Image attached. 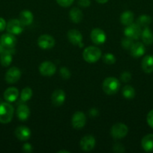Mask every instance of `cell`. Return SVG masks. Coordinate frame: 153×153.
I'll return each instance as SVG.
<instances>
[{"instance_id": "e0dca14e", "label": "cell", "mask_w": 153, "mask_h": 153, "mask_svg": "<svg viewBox=\"0 0 153 153\" xmlns=\"http://www.w3.org/2000/svg\"><path fill=\"white\" fill-rule=\"evenodd\" d=\"M0 42L4 48H14L16 44V38L14 34L8 32L7 34H4L1 36Z\"/></svg>"}, {"instance_id": "836d02e7", "label": "cell", "mask_w": 153, "mask_h": 153, "mask_svg": "<svg viewBox=\"0 0 153 153\" xmlns=\"http://www.w3.org/2000/svg\"><path fill=\"white\" fill-rule=\"evenodd\" d=\"M121 81L123 82H128L131 79V74L129 72H124L120 76Z\"/></svg>"}, {"instance_id": "60d3db41", "label": "cell", "mask_w": 153, "mask_h": 153, "mask_svg": "<svg viewBox=\"0 0 153 153\" xmlns=\"http://www.w3.org/2000/svg\"><path fill=\"white\" fill-rule=\"evenodd\" d=\"M4 49H5V48H4V46H3V45L2 44L1 42H0V55H1L3 52H4Z\"/></svg>"}, {"instance_id": "74e56055", "label": "cell", "mask_w": 153, "mask_h": 153, "mask_svg": "<svg viewBox=\"0 0 153 153\" xmlns=\"http://www.w3.org/2000/svg\"><path fill=\"white\" fill-rule=\"evenodd\" d=\"M22 150L24 151L25 152L27 153H30L33 151V148L32 146V145L28 143H24L23 146H22Z\"/></svg>"}, {"instance_id": "d6986e66", "label": "cell", "mask_w": 153, "mask_h": 153, "mask_svg": "<svg viewBox=\"0 0 153 153\" xmlns=\"http://www.w3.org/2000/svg\"><path fill=\"white\" fill-rule=\"evenodd\" d=\"M19 96V91L14 87H10L6 89L4 92V98L8 102H14L16 101Z\"/></svg>"}, {"instance_id": "603a6c76", "label": "cell", "mask_w": 153, "mask_h": 153, "mask_svg": "<svg viewBox=\"0 0 153 153\" xmlns=\"http://www.w3.org/2000/svg\"><path fill=\"white\" fill-rule=\"evenodd\" d=\"M19 19L23 25H30L32 23L34 16L30 10H22L20 13Z\"/></svg>"}, {"instance_id": "ac0fdd59", "label": "cell", "mask_w": 153, "mask_h": 153, "mask_svg": "<svg viewBox=\"0 0 153 153\" xmlns=\"http://www.w3.org/2000/svg\"><path fill=\"white\" fill-rule=\"evenodd\" d=\"M146 52V48L143 43L140 42L134 43L133 46L130 49V53L133 58H138L142 57Z\"/></svg>"}, {"instance_id": "52a82bcc", "label": "cell", "mask_w": 153, "mask_h": 153, "mask_svg": "<svg viewBox=\"0 0 153 153\" xmlns=\"http://www.w3.org/2000/svg\"><path fill=\"white\" fill-rule=\"evenodd\" d=\"M6 29L8 33L14 35H18L23 31V25L20 21V19H11L8 22Z\"/></svg>"}, {"instance_id": "2e32d148", "label": "cell", "mask_w": 153, "mask_h": 153, "mask_svg": "<svg viewBox=\"0 0 153 153\" xmlns=\"http://www.w3.org/2000/svg\"><path fill=\"white\" fill-rule=\"evenodd\" d=\"M14 134L19 140L26 141V140H28L31 137V131L28 127L21 126L15 129Z\"/></svg>"}, {"instance_id": "d4e9b609", "label": "cell", "mask_w": 153, "mask_h": 153, "mask_svg": "<svg viewBox=\"0 0 153 153\" xmlns=\"http://www.w3.org/2000/svg\"><path fill=\"white\" fill-rule=\"evenodd\" d=\"M140 37L142 38L144 44L149 46L153 43V33L152 32V31L148 27H146L143 28Z\"/></svg>"}, {"instance_id": "d6a6232c", "label": "cell", "mask_w": 153, "mask_h": 153, "mask_svg": "<svg viewBox=\"0 0 153 153\" xmlns=\"http://www.w3.org/2000/svg\"><path fill=\"white\" fill-rule=\"evenodd\" d=\"M56 1L58 3V5L64 7H68L73 4L74 0H56Z\"/></svg>"}, {"instance_id": "b9f144b4", "label": "cell", "mask_w": 153, "mask_h": 153, "mask_svg": "<svg viewBox=\"0 0 153 153\" xmlns=\"http://www.w3.org/2000/svg\"><path fill=\"white\" fill-rule=\"evenodd\" d=\"M95 1L99 4H105V3L107 2L108 0H95Z\"/></svg>"}, {"instance_id": "30bf717a", "label": "cell", "mask_w": 153, "mask_h": 153, "mask_svg": "<svg viewBox=\"0 0 153 153\" xmlns=\"http://www.w3.org/2000/svg\"><path fill=\"white\" fill-rule=\"evenodd\" d=\"M21 71L18 67H10L5 73V81L8 84H14L20 80Z\"/></svg>"}, {"instance_id": "ba28073f", "label": "cell", "mask_w": 153, "mask_h": 153, "mask_svg": "<svg viewBox=\"0 0 153 153\" xmlns=\"http://www.w3.org/2000/svg\"><path fill=\"white\" fill-rule=\"evenodd\" d=\"M39 73L43 76H53L56 72V67L55 64L51 61H44L43 63L39 66Z\"/></svg>"}, {"instance_id": "277c9868", "label": "cell", "mask_w": 153, "mask_h": 153, "mask_svg": "<svg viewBox=\"0 0 153 153\" xmlns=\"http://www.w3.org/2000/svg\"><path fill=\"white\" fill-rule=\"evenodd\" d=\"M128 132V128L127 126L122 123H116L111 127L110 134L113 138L122 139L125 137Z\"/></svg>"}, {"instance_id": "8fae6325", "label": "cell", "mask_w": 153, "mask_h": 153, "mask_svg": "<svg viewBox=\"0 0 153 153\" xmlns=\"http://www.w3.org/2000/svg\"><path fill=\"white\" fill-rule=\"evenodd\" d=\"M90 37H91V40L92 43L96 45L103 44V43H105L106 39V36L104 31L100 29V28H94L92 31Z\"/></svg>"}, {"instance_id": "4316f807", "label": "cell", "mask_w": 153, "mask_h": 153, "mask_svg": "<svg viewBox=\"0 0 153 153\" xmlns=\"http://www.w3.org/2000/svg\"><path fill=\"white\" fill-rule=\"evenodd\" d=\"M152 18L151 16L147 14H142L136 19V24L141 28H146L148 27L151 24Z\"/></svg>"}, {"instance_id": "7402d4cb", "label": "cell", "mask_w": 153, "mask_h": 153, "mask_svg": "<svg viewBox=\"0 0 153 153\" xmlns=\"http://www.w3.org/2000/svg\"><path fill=\"white\" fill-rule=\"evenodd\" d=\"M142 70L146 73H151L153 72V55H146L144 57L141 62Z\"/></svg>"}, {"instance_id": "f1b7e54d", "label": "cell", "mask_w": 153, "mask_h": 153, "mask_svg": "<svg viewBox=\"0 0 153 153\" xmlns=\"http://www.w3.org/2000/svg\"><path fill=\"white\" fill-rule=\"evenodd\" d=\"M32 97V90L28 87H26L22 90L20 94V100L22 102H27Z\"/></svg>"}, {"instance_id": "44dd1931", "label": "cell", "mask_w": 153, "mask_h": 153, "mask_svg": "<svg viewBox=\"0 0 153 153\" xmlns=\"http://www.w3.org/2000/svg\"><path fill=\"white\" fill-rule=\"evenodd\" d=\"M141 146L146 152H153V134H148L144 136L141 140Z\"/></svg>"}, {"instance_id": "7bdbcfd3", "label": "cell", "mask_w": 153, "mask_h": 153, "mask_svg": "<svg viewBox=\"0 0 153 153\" xmlns=\"http://www.w3.org/2000/svg\"><path fill=\"white\" fill-rule=\"evenodd\" d=\"M58 153H62V152H67V153H69L68 151H66V150H60V151H58Z\"/></svg>"}, {"instance_id": "4dcf8cb0", "label": "cell", "mask_w": 153, "mask_h": 153, "mask_svg": "<svg viewBox=\"0 0 153 153\" xmlns=\"http://www.w3.org/2000/svg\"><path fill=\"white\" fill-rule=\"evenodd\" d=\"M103 61L105 64L111 65V64H115L116 59V57L114 55H112L111 53H106L104 55Z\"/></svg>"}, {"instance_id": "8d00e7d4", "label": "cell", "mask_w": 153, "mask_h": 153, "mask_svg": "<svg viewBox=\"0 0 153 153\" xmlns=\"http://www.w3.org/2000/svg\"><path fill=\"white\" fill-rule=\"evenodd\" d=\"M113 151L115 152H124V148L121 143H116L112 148Z\"/></svg>"}, {"instance_id": "83f0119b", "label": "cell", "mask_w": 153, "mask_h": 153, "mask_svg": "<svg viewBox=\"0 0 153 153\" xmlns=\"http://www.w3.org/2000/svg\"><path fill=\"white\" fill-rule=\"evenodd\" d=\"M122 96L127 100H132L135 97V90L130 85H126L122 89Z\"/></svg>"}, {"instance_id": "e575fe53", "label": "cell", "mask_w": 153, "mask_h": 153, "mask_svg": "<svg viewBox=\"0 0 153 153\" xmlns=\"http://www.w3.org/2000/svg\"><path fill=\"white\" fill-rule=\"evenodd\" d=\"M146 121L148 125L149 126L152 128H153V109L150 111L148 113V114H147Z\"/></svg>"}, {"instance_id": "8992f818", "label": "cell", "mask_w": 153, "mask_h": 153, "mask_svg": "<svg viewBox=\"0 0 153 153\" xmlns=\"http://www.w3.org/2000/svg\"><path fill=\"white\" fill-rule=\"evenodd\" d=\"M86 123V117L82 111H76L71 118V125L75 129H81L83 128Z\"/></svg>"}, {"instance_id": "7c38bea8", "label": "cell", "mask_w": 153, "mask_h": 153, "mask_svg": "<svg viewBox=\"0 0 153 153\" xmlns=\"http://www.w3.org/2000/svg\"><path fill=\"white\" fill-rule=\"evenodd\" d=\"M80 145L82 150L89 152L92 150L95 146V138L91 134H87L81 139Z\"/></svg>"}, {"instance_id": "7a4b0ae2", "label": "cell", "mask_w": 153, "mask_h": 153, "mask_svg": "<svg viewBox=\"0 0 153 153\" xmlns=\"http://www.w3.org/2000/svg\"><path fill=\"white\" fill-rule=\"evenodd\" d=\"M101 57V51L96 46H88L83 50L82 58L89 64H93L98 61Z\"/></svg>"}, {"instance_id": "f546056e", "label": "cell", "mask_w": 153, "mask_h": 153, "mask_svg": "<svg viewBox=\"0 0 153 153\" xmlns=\"http://www.w3.org/2000/svg\"><path fill=\"white\" fill-rule=\"evenodd\" d=\"M121 44L123 49H126V50H130V49L134 44V40L128 37H125L122 38L121 41Z\"/></svg>"}, {"instance_id": "9c48e42d", "label": "cell", "mask_w": 153, "mask_h": 153, "mask_svg": "<svg viewBox=\"0 0 153 153\" xmlns=\"http://www.w3.org/2000/svg\"><path fill=\"white\" fill-rule=\"evenodd\" d=\"M38 45L42 49H52L55 46V39L49 34H42L38 39Z\"/></svg>"}, {"instance_id": "3957f363", "label": "cell", "mask_w": 153, "mask_h": 153, "mask_svg": "<svg viewBox=\"0 0 153 153\" xmlns=\"http://www.w3.org/2000/svg\"><path fill=\"white\" fill-rule=\"evenodd\" d=\"M120 83L117 79L114 77H108L104 79L102 85L104 92L107 95H113L118 92Z\"/></svg>"}, {"instance_id": "484cf974", "label": "cell", "mask_w": 153, "mask_h": 153, "mask_svg": "<svg viewBox=\"0 0 153 153\" xmlns=\"http://www.w3.org/2000/svg\"><path fill=\"white\" fill-rule=\"evenodd\" d=\"M134 18V15L133 12L130 11V10H126V11L123 12L120 16V22L122 25L127 26V25L133 23Z\"/></svg>"}, {"instance_id": "5bb4252c", "label": "cell", "mask_w": 153, "mask_h": 153, "mask_svg": "<svg viewBox=\"0 0 153 153\" xmlns=\"http://www.w3.org/2000/svg\"><path fill=\"white\" fill-rule=\"evenodd\" d=\"M68 39L69 42L74 46H79L80 47H82L83 46V43H82V35L80 31H79L78 30L71 29L68 31Z\"/></svg>"}, {"instance_id": "f35d334b", "label": "cell", "mask_w": 153, "mask_h": 153, "mask_svg": "<svg viewBox=\"0 0 153 153\" xmlns=\"http://www.w3.org/2000/svg\"><path fill=\"white\" fill-rule=\"evenodd\" d=\"M6 26H7V22L5 19L2 17H0V32L4 31L6 28Z\"/></svg>"}, {"instance_id": "9a60e30c", "label": "cell", "mask_w": 153, "mask_h": 153, "mask_svg": "<svg viewBox=\"0 0 153 153\" xmlns=\"http://www.w3.org/2000/svg\"><path fill=\"white\" fill-rule=\"evenodd\" d=\"M65 101V93L61 89H57L53 91L51 95V102L56 107L62 105Z\"/></svg>"}, {"instance_id": "6da1fadb", "label": "cell", "mask_w": 153, "mask_h": 153, "mask_svg": "<svg viewBox=\"0 0 153 153\" xmlns=\"http://www.w3.org/2000/svg\"><path fill=\"white\" fill-rule=\"evenodd\" d=\"M14 109L9 102H2L0 104V123L7 124L12 120Z\"/></svg>"}, {"instance_id": "5b68a950", "label": "cell", "mask_w": 153, "mask_h": 153, "mask_svg": "<svg viewBox=\"0 0 153 153\" xmlns=\"http://www.w3.org/2000/svg\"><path fill=\"white\" fill-rule=\"evenodd\" d=\"M141 34H142L141 27L136 23H131L129 25H127L124 30V36L134 40H138L141 37Z\"/></svg>"}, {"instance_id": "1f68e13d", "label": "cell", "mask_w": 153, "mask_h": 153, "mask_svg": "<svg viewBox=\"0 0 153 153\" xmlns=\"http://www.w3.org/2000/svg\"><path fill=\"white\" fill-rule=\"evenodd\" d=\"M59 73H60V76H61V77L63 79H65V80L70 79V75H71L70 74V70H69L67 67H62V68L60 69Z\"/></svg>"}, {"instance_id": "ab89813d", "label": "cell", "mask_w": 153, "mask_h": 153, "mask_svg": "<svg viewBox=\"0 0 153 153\" xmlns=\"http://www.w3.org/2000/svg\"><path fill=\"white\" fill-rule=\"evenodd\" d=\"M89 114L92 117H95L98 115V111L96 108H92L89 110Z\"/></svg>"}, {"instance_id": "4fadbf2b", "label": "cell", "mask_w": 153, "mask_h": 153, "mask_svg": "<svg viewBox=\"0 0 153 153\" xmlns=\"http://www.w3.org/2000/svg\"><path fill=\"white\" fill-rule=\"evenodd\" d=\"M15 53L14 48H5L4 52L0 55V63L3 67H8L13 60V55Z\"/></svg>"}, {"instance_id": "d590c367", "label": "cell", "mask_w": 153, "mask_h": 153, "mask_svg": "<svg viewBox=\"0 0 153 153\" xmlns=\"http://www.w3.org/2000/svg\"><path fill=\"white\" fill-rule=\"evenodd\" d=\"M78 5L82 7H88L91 4L90 0H77Z\"/></svg>"}, {"instance_id": "ffe728a7", "label": "cell", "mask_w": 153, "mask_h": 153, "mask_svg": "<svg viewBox=\"0 0 153 153\" xmlns=\"http://www.w3.org/2000/svg\"><path fill=\"white\" fill-rule=\"evenodd\" d=\"M30 109L26 105H20L16 108V116L21 121H25L29 117Z\"/></svg>"}, {"instance_id": "cb8c5ba5", "label": "cell", "mask_w": 153, "mask_h": 153, "mask_svg": "<svg viewBox=\"0 0 153 153\" xmlns=\"http://www.w3.org/2000/svg\"><path fill=\"white\" fill-rule=\"evenodd\" d=\"M69 16L72 22L74 23H79L83 18V13L78 7H73L69 11Z\"/></svg>"}]
</instances>
